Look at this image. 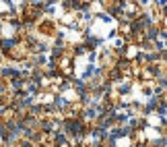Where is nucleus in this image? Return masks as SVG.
Here are the masks:
<instances>
[{"label": "nucleus", "mask_w": 167, "mask_h": 147, "mask_svg": "<svg viewBox=\"0 0 167 147\" xmlns=\"http://www.w3.org/2000/svg\"><path fill=\"white\" fill-rule=\"evenodd\" d=\"M4 131H6V126H4V122H2V118H0V135L4 133Z\"/></svg>", "instance_id": "39448f33"}, {"label": "nucleus", "mask_w": 167, "mask_h": 147, "mask_svg": "<svg viewBox=\"0 0 167 147\" xmlns=\"http://www.w3.org/2000/svg\"><path fill=\"white\" fill-rule=\"evenodd\" d=\"M97 44H99V40H91V37L87 40V46H89V48H95Z\"/></svg>", "instance_id": "f03ea898"}, {"label": "nucleus", "mask_w": 167, "mask_h": 147, "mask_svg": "<svg viewBox=\"0 0 167 147\" xmlns=\"http://www.w3.org/2000/svg\"><path fill=\"white\" fill-rule=\"evenodd\" d=\"M19 44V37H13V40H0V48L4 50V54H8V50L13 48V46H17Z\"/></svg>", "instance_id": "f257e3e1"}, {"label": "nucleus", "mask_w": 167, "mask_h": 147, "mask_svg": "<svg viewBox=\"0 0 167 147\" xmlns=\"http://www.w3.org/2000/svg\"><path fill=\"white\" fill-rule=\"evenodd\" d=\"M120 91H122V93H128V91H130V85L126 83V85H124V87H120Z\"/></svg>", "instance_id": "7ed1b4c3"}, {"label": "nucleus", "mask_w": 167, "mask_h": 147, "mask_svg": "<svg viewBox=\"0 0 167 147\" xmlns=\"http://www.w3.org/2000/svg\"><path fill=\"white\" fill-rule=\"evenodd\" d=\"M2 91H6V81H0V93Z\"/></svg>", "instance_id": "20e7f679"}, {"label": "nucleus", "mask_w": 167, "mask_h": 147, "mask_svg": "<svg viewBox=\"0 0 167 147\" xmlns=\"http://www.w3.org/2000/svg\"><path fill=\"white\" fill-rule=\"evenodd\" d=\"M39 110H42L39 106H31V112H33V114H37V112H39Z\"/></svg>", "instance_id": "423d86ee"}, {"label": "nucleus", "mask_w": 167, "mask_h": 147, "mask_svg": "<svg viewBox=\"0 0 167 147\" xmlns=\"http://www.w3.org/2000/svg\"><path fill=\"white\" fill-rule=\"evenodd\" d=\"M95 147H101V145H95Z\"/></svg>", "instance_id": "0eeeda50"}]
</instances>
